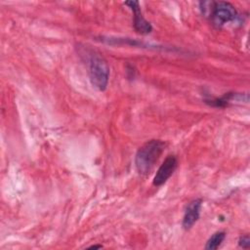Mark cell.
<instances>
[{
    "instance_id": "1",
    "label": "cell",
    "mask_w": 250,
    "mask_h": 250,
    "mask_svg": "<svg viewBox=\"0 0 250 250\" xmlns=\"http://www.w3.org/2000/svg\"><path fill=\"white\" fill-rule=\"evenodd\" d=\"M165 146L166 144L161 140H150L146 142L138 149L135 156L137 171L142 175L149 173L165 149Z\"/></svg>"
},
{
    "instance_id": "2",
    "label": "cell",
    "mask_w": 250,
    "mask_h": 250,
    "mask_svg": "<svg viewBox=\"0 0 250 250\" xmlns=\"http://www.w3.org/2000/svg\"><path fill=\"white\" fill-rule=\"evenodd\" d=\"M200 9L216 27H222L226 23L233 21L238 16L234 6L225 1L200 2Z\"/></svg>"
},
{
    "instance_id": "3",
    "label": "cell",
    "mask_w": 250,
    "mask_h": 250,
    "mask_svg": "<svg viewBox=\"0 0 250 250\" xmlns=\"http://www.w3.org/2000/svg\"><path fill=\"white\" fill-rule=\"evenodd\" d=\"M88 74L92 85L100 91H104L109 79V66L103 56L95 51L87 52Z\"/></svg>"
},
{
    "instance_id": "4",
    "label": "cell",
    "mask_w": 250,
    "mask_h": 250,
    "mask_svg": "<svg viewBox=\"0 0 250 250\" xmlns=\"http://www.w3.org/2000/svg\"><path fill=\"white\" fill-rule=\"evenodd\" d=\"M178 167V159L175 155H168L160 167L158 168L153 180L152 184L155 187H160L165 184L168 179L173 175L175 170Z\"/></svg>"
},
{
    "instance_id": "5",
    "label": "cell",
    "mask_w": 250,
    "mask_h": 250,
    "mask_svg": "<svg viewBox=\"0 0 250 250\" xmlns=\"http://www.w3.org/2000/svg\"><path fill=\"white\" fill-rule=\"evenodd\" d=\"M125 5H127L131 11L133 12L134 15V29L136 30V32L140 33V34H148L151 32L152 30V25L149 21H147L141 11L140 8V3L138 1H127L125 2Z\"/></svg>"
},
{
    "instance_id": "6",
    "label": "cell",
    "mask_w": 250,
    "mask_h": 250,
    "mask_svg": "<svg viewBox=\"0 0 250 250\" xmlns=\"http://www.w3.org/2000/svg\"><path fill=\"white\" fill-rule=\"evenodd\" d=\"M201 205H202V199L200 198L193 199L187 205L185 209L184 217H183V223H182L184 229L186 230L190 229L193 227V225L198 221L200 216Z\"/></svg>"
},
{
    "instance_id": "7",
    "label": "cell",
    "mask_w": 250,
    "mask_h": 250,
    "mask_svg": "<svg viewBox=\"0 0 250 250\" xmlns=\"http://www.w3.org/2000/svg\"><path fill=\"white\" fill-rule=\"evenodd\" d=\"M226 238V232L225 231H217L215 232L206 242L205 249L207 250H215L218 249L223 241Z\"/></svg>"
},
{
    "instance_id": "8",
    "label": "cell",
    "mask_w": 250,
    "mask_h": 250,
    "mask_svg": "<svg viewBox=\"0 0 250 250\" xmlns=\"http://www.w3.org/2000/svg\"><path fill=\"white\" fill-rule=\"evenodd\" d=\"M238 246L244 249H248L250 246V238L248 235L240 236L238 239Z\"/></svg>"
},
{
    "instance_id": "9",
    "label": "cell",
    "mask_w": 250,
    "mask_h": 250,
    "mask_svg": "<svg viewBox=\"0 0 250 250\" xmlns=\"http://www.w3.org/2000/svg\"><path fill=\"white\" fill-rule=\"evenodd\" d=\"M90 248H102V245H92Z\"/></svg>"
}]
</instances>
